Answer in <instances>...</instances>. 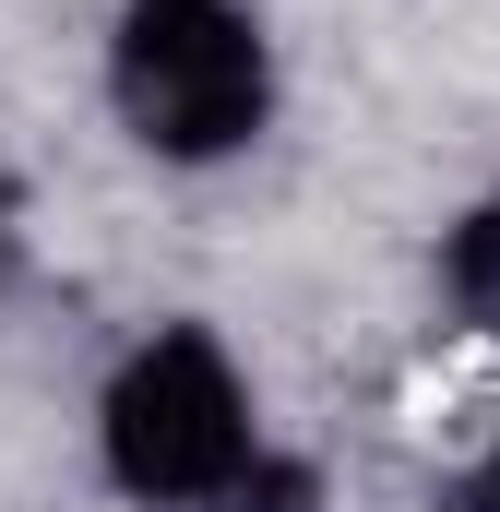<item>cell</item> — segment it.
I'll use <instances>...</instances> for the list:
<instances>
[{
    "instance_id": "cell-1",
    "label": "cell",
    "mask_w": 500,
    "mask_h": 512,
    "mask_svg": "<svg viewBox=\"0 0 500 512\" xmlns=\"http://www.w3.org/2000/svg\"><path fill=\"white\" fill-rule=\"evenodd\" d=\"M274 108V60L239 0H131L120 12V120L155 155H227Z\"/></svg>"
},
{
    "instance_id": "cell-2",
    "label": "cell",
    "mask_w": 500,
    "mask_h": 512,
    "mask_svg": "<svg viewBox=\"0 0 500 512\" xmlns=\"http://www.w3.org/2000/svg\"><path fill=\"white\" fill-rule=\"evenodd\" d=\"M108 465L143 501H203L250 465V393L203 334H155L108 393Z\"/></svg>"
},
{
    "instance_id": "cell-3",
    "label": "cell",
    "mask_w": 500,
    "mask_h": 512,
    "mask_svg": "<svg viewBox=\"0 0 500 512\" xmlns=\"http://www.w3.org/2000/svg\"><path fill=\"white\" fill-rule=\"evenodd\" d=\"M203 512H322V489H310V465H274V453H250L227 489H203Z\"/></svg>"
},
{
    "instance_id": "cell-4",
    "label": "cell",
    "mask_w": 500,
    "mask_h": 512,
    "mask_svg": "<svg viewBox=\"0 0 500 512\" xmlns=\"http://www.w3.org/2000/svg\"><path fill=\"white\" fill-rule=\"evenodd\" d=\"M453 298H465V310H477V322L500 334V203L477 215V227H465V239H453Z\"/></svg>"
},
{
    "instance_id": "cell-5",
    "label": "cell",
    "mask_w": 500,
    "mask_h": 512,
    "mask_svg": "<svg viewBox=\"0 0 500 512\" xmlns=\"http://www.w3.org/2000/svg\"><path fill=\"white\" fill-rule=\"evenodd\" d=\"M465 512H500V453L477 465V489H465Z\"/></svg>"
}]
</instances>
